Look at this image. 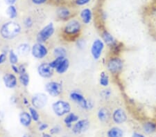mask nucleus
<instances>
[{
	"label": "nucleus",
	"instance_id": "f257e3e1",
	"mask_svg": "<svg viewBox=\"0 0 156 137\" xmlns=\"http://www.w3.org/2000/svg\"><path fill=\"white\" fill-rule=\"evenodd\" d=\"M22 31L20 24L13 21L4 22L0 26V37L6 40L13 39L19 36Z\"/></svg>",
	"mask_w": 156,
	"mask_h": 137
},
{
	"label": "nucleus",
	"instance_id": "f03ea898",
	"mask_svg": "<svg viewBox=\"0 0 156 137\" xmlns=\"http://www.w3.org/2000/svg\"><path fill=\"white\" fill-rule=\"evenodd\" d=\"M82 31V24L79 19H71L67 21L63 28V35L67 37V39L77 38Z\"/></svg>",
	"mask_w": 156,
	"mask_h": 137
},
{
	"label": "nucleus",
	"instance_id": "7ed1b4c3",
	"mask_svg": "<svg viewBox=\"0 0 156 137\" xmlns=\"http://www.w3.org/2000/svg\"><path fill=\"white\" fill-rule=\"evenodd\" d=\"M105 65L110 74L113 76H117L122 73L124 69V62L119 56H112L107 60Z\"/></svg>",
	"mask_w": 156,
	"mask_h": 137
},
{
	"label": "nucleus",
	"instance_id": "20e7f679",
	"mask_svg": "<svg viewBox=\"0 0 156 137\" xmlns=\"http://www.w3.org/2000/svg\"><path fill=\"white\" fill-rule=\"evenodd\" d=\"M69 98L85 110H90L94 107L93 101L85 98L83 94L79 91H72L69 94Z\"/></svg>",
	"mask_w": 156,
	"mask_h": 137
},
{
	"label": "nucleus",
	"instance_id": "39448f33",
	"mask_svg": "<svg viewBox=\"0 0 156 137\" xmlns=\"http://www.w3.org/2000/svg\"><path fill=\"white\" fill-rule=\"evenodd\" d=\"M52 109L58 116H63L71 112L72 106L69 102L59 100L52 104Z\"/></svg>",
	"mask_w": 156,
	"mask_h": 137
},
{
	"label": "nucleus",
	"instance_id": "423d86ee",
	"mask_svg": "<svg viewBox=\"0 0 156 137\" xmlns=\"http://www.w3.org/2000/svg\"><path fill=\"white\" fill-rule=\"evenodd\" d=\"M55 33V27L54 24L51 22L46 26H44L37 33L36 36V40L39 43L44 44L48 39H49L53 36Z\"/></svg>",
	"mask_w": 156,
	"mask_h": 137
},
{
	"label": "nucleus",
	"instance_id": "0eeeda50",
	"mask_svg": "<svg viewBox=\"0 0 156 137\" xmlns=\"http://www.w3.org/2000/svg\"><path fill=\"white\" fill-rule=\"evenodd\" d=\"M105 48V44L101 39L97 38L93 41L91 48H90V53L94 60H99L102 56L103 51Z\"/></svg>",
	"mask_w": 156,
	"mask_h": 137
},
{
	"label": "nucleus",
	"instance_id": "6e6552de",
	"mask_svg": "<svg viewBox=\"0 0 156 137\" xmlns=\"http://www.w3.org/2000/svg\"><path fill=\"white\" fill-rule=\"evenodd\" d=\"M31 53L35 58L40 60L44 58L47 56L49 51L47 46L44 45V44L37 42L31 47Z\"/></svg>",
	"mask_w": 156,
	"mask_h": 137
},
{
	"label": "nucleus",
	"instance_id": "1a4fd4ad",
	"mask_svg": "<svg viewBox=\"0 0 156 137\" xmlns=\"http://www.w3.org/2000/svg\"><path fill=\"white\" fill-rule=\"evenodd\" d=\"M45 90L52 97H57L62 93V85L58 82L51 81L45 84Z\"/></svg>",
	"mask_w": 156,
	"mask_h": 137
},
{
	"label": "nucleus",
	"instance_id": "9d476101",
	"mask_svg": "<svg viewBox=\"0 0 156 137\" xmlns=\"http://www.w3.org/2000/svg\"><path fill=\"white\" fill-rule=\"evenodd\" d=\"M90 127V122L87 118L79 120L73 125L72 129L74 134H80L88 130Z\"/></svg>",
	"mask_w": 156,
	"mask_h": 137
},
{
	"label": "nucleus",
	"instance_id": "9b49d317",
	"mask_svg": "<svg viewBox=\"0 0 156 137\" xmlns=\"http://www.w3.org/2000/svg\"><path fill=\"white\" fill-rule=\"evenodd\" d=\"M112 120L117 125H122L125 123L128 120V115L126 111L123 108H116L112 113Z\"/></svg>",
	"mask_w": 156,
	"mask_h": 137
},
{
	"label": "nucleus",
	"instance_id": "f8f14e48",
	"mask_svg": "<svg viewBox=\"0 0 156 137\" xmlns=\"http://www.w3.org/2000/svg\"><path fill=\"white\" fill-rule=\"evenodd\" d=\"M48 102V98L46 94L43 93H38L35 94L31 98V104L34 108L42 109L44 108Z\"/></svg>",
	"mask_w": 156,
	"mask_h": 137
},
{
	"label": "nucleus",
	"instance_id": "ddd939ff",
	"mask_svg": "<svg viewBox=\"0 0 156 137\" xmlns=\"http://www.w3.org/2000/svg\"><path fill=\"white\" fill-rule=\"evenodd\" d=\"M37 73L42 78H50L54 75V69L49 65L48 62H43L37 67Z\"/></svg>",
	"mask_w": 156,
	"mask_h": 137
},
{
	"label": "nucleus",
	"instance_id": "4468645a",
	"mask_svg": "<svg viewBox=\"0 0 156 137\" xmlns=\"http://www.w3.org/2000/svg\"><path fill=\"white\" fill-rule=\"evenodd\" d=\"M3 82L8 89H14L17 85V78L16 75L12 73H6L3 76Z\"/></svg>",
	"mask_w": 156,
	"mask_h": 137
},
{
	"label": "nucleus",
	"instance_id": "2eb2a0df",
	"mask_svg": "<svg viewBox=\"0 0 156 137\" xmlns=\"http://www.w3.org/2000/svg\"><path fill=\"white\" fill-rule=\"evenodd\" d=\"M56 15L58 18L63 21H67L71 19L72 17V12L68 7L62 6L58 7L56 10Z\"/></svg>",
	"mask_w": 156,
	"mask_h": 137
},
{
	"label": "nucleus",
	"instance_id": "dca6fc26",
	"mask_svg": "<svg viewBox=\"0 0 156 137\" xmlns=\"http://www.w3.org/2000/svg\"><path fill=\"white\" fill-rule=\"evenodd\" d=\"M97 118L101 123H108L112 119V113L106 107H101L97 111Z\"/></svg>",
	"mask_w": 156,
	"mask_h": 137
},
{
	"label": "nucleus",
	"instance_id": "f3484780",
	"mask_svg": "<svg viewBox=\"0 0 156 137\" xmlns=\"http://www.w3.org/2000/svg\"><path fill=\"white\" fill-rule=\"evenodd\" d=\"M101 39L105 44H106L110 48H112L113 46L118 43V42L116 40L114 36L107 30H104L101 32Z\"/></svg>",
	"mask_w": 156,
	"mask_h": 137
},
{
	"label": "nucleus",
	"instance_id": "a211bd4d",
	"mask_svg": "<svg viewBox=\"0 0 156 137\" xmlns=\"http://www.w3.org/2000/svg\"><path fill=\"white\" fill-rule=\"evenodd\" d=\"M80 18L81 19L83 24H88L92 22L93 18V14L90 9H83L80 12Z\"/></svg>",
	"mask_w": 156,
	"mask_h": 137
},
{
	"label": "nucleus",
	"instance_id": "6ab92c4d",
	"mask_svg": "<svg viewBox=\"0 0 156 137\" xmlns=\"http://www.w3.org/2000/svg\"><path fill=\"white\" fill-rule=\"evenodd\" d=\"M19 120L20 124L24 127H26V128H28L31 125L33 121L29 112L27 111H22L20 113L19 116Z\"/></svg>",
	"mask_w": 156,
	"mask_h": 137
},
{
	"label": "nucleus",
	"instance_id": "aec40b11",
	"mask_svg": "<svg viewBox=\"0 0 156 137\" xmlns=\"http://www.w3.org/2000/svg\"><path fill=\"white\" fill-rule=\"evenodd\" d=\"M79 120V116L76 115L75 113L70 112L68 114H67L66 116L64 118V123L66 125L67 128H72L73 126V123H75L76 122Z\"/></svg>",
	"mask_w": 156,
	"mask_h": 137
},
{
	"label": "nucleus",
	"instance_id": "412c9836",
	"mask_svg": "<svg viewBox=\"0 0 156 137\" xmlns=\"http://www.w3.org/2000/svg\"><path fill=\"white\" fill-rule=\"evenodd\" d=\"M142 130L146 134H152L156 132V123L153 121H146L142 124Z\"/></svg>",
	"mask_w": 156,
	"mask_h": 137
},
{
	"label": "nucleus",
	"instance_id": "4be33fe9",
	"mask_svg": "<svg viewBox=\"0 0 156 137\" xmlns=\"http://www.w3.org/2000/svg\"><path fill=\"white\" fill-rule=\"evenodd\" d=\"M69 60L67 58H65L61 62L58 64L56 69L55 70L56 71V72L58 74H63L66 72L67 70H68L69 67Z\"/></svg>",
	"mask_w": 156,
	"mask_h": 137
},
{
	"label": "nucleus",
	"instance_id": "5701e85b",
	"mask_svg": "<svg viewBox=\"0 0 156 137\" xmlns=\"http://www.w3.org/2000/svg\"><path fill=\"white\" fill-rule=\"evenodd\" d=\"M124 132L119 127H112L107 132V137H124Z\"/></svg>",
	"mask_w": 156,
	"mask_h": 137
},
{
	"label": "nucleus",
	"instance_id": "b1692460",
	"mask_svg": "<svg viewBox=\"0 0 156 137\" xmlns=\"http://www.w3.org/2000/svg\"><path fill=\"white\" fill-rule=\"evenodd\" d=\"M17 53L22 56H26L28 55L30 51H31V48L29 44L27 43H22L20 44L17 49Z\"/></svg>",
	"mask_w": 156,
	"mask_h": 137
},
{
	"label": "nucleus",
	"instance_id": "393cba45",
	"mask_svg": "<svg viewBox=\"0 0 156 137\" xmlns=\"http://www.w3.org/2000/svg\"><path fill=\"white\" fill-rule=\"evenodd\" d=\"M99 84L101 86L105 88H106L110 84V77L105 71H102L100 74Z\"/></svg>",
	"mask_w": 156,
	"mask_h": 137
},
{
	"label": "nucleus",
	"instance_id": "a878e982",
	"mask_svg": "<svg viewBox=\"0 0 156 137\" xmlns=\"http://www.w3.org/2000/svg\"><path fill=\"white\" fill-rule=\"evenodd\" d=\"M67 54V50L63 46H58L54 50L55 58H66Z\"/></svg>",
	"mask_w": 156,
	"mask_h": 137
},
{
	"label": "nucleus",
	"instance_id": "bb28decb",
	"mask_svg": "<svg viewBox=\"0 0 156 137\" xmlns=\"http://www.w3.org/2000/svg\"><path fill=\"white\" fill-rule=\"evenodd\" d=\"M6 14L9 16L10 19H16L17 17V10L14 5H11L9 6L8 8L6 9Z\"/></svg>",
	"mask_w": 156,
	"mask_h": 137
},
{
	"label": "nucleus",
	"instance_id": "cd10ccee",
	"mask_svg": "<svg viewBox=\"0 0 156 137\" xmlns=\"http://www.w3.org/2000/svg\"><path fill=\"white\" fill-rule=\"evenodd\" d=\"M19 80L22 85L24 87H27L29 84L30 82V76L27 73H24L22 74H20Z\"/></svg>",
	"mask_w": 156,
	"mask_h": 137
},
{
	"label": "nucleus",
	"instance_id": "c85d7f7f",
	"mask_svg": "<svg viewBox=\"0 0 156 137\" xmlns=\"http://www.w3.org/2000/svg\"><path fill=\"white\" fill-rule=\"evenodd\" d=\"M29 114L31 115L32 120L35 122H38L40 120V115L37 109L34 108V107H30L29 108Z\"/></svg>",
	"mask_w": 156,
	"mask_h": 137
},
{
	"label": "nucleus",
	"instance_id": "c756f323",
	"mask_svg": "<svg viewBox=\"0 0 156 137\" xmlns=\"http://www.w3.org/2000/svg\"><path fill=\"white\" fill-rule=\"evenodd\" d=\"M9 60L11 65H12V64H17V62L19 61L18 56H17V55L16 53V52H15L13 50H11V51H9Z\"/></svg>",
	"mask_w": 156,
	"mask_h": 137
},
{
	"label": "nucleus",
	"instance_id": "7c9ffc66",
	"mask_svg": "<svg viewBox=\"0 0 156 137\" xmlns=\"http://www.w3.org/2000/svg\"><path fill=\"white\" fill-rule=\"evenodd\" d=\"M65 58H55L54 60H52L51 62H49V65L51 66L53 69H56V67L58 66V64L61 62V61L63 60Z\"/></svg>",
	"mask_w": 156,
	"mask_h": 137
},
{
	"label": "nucleus",
	"instance_id": "2f4dec72",
	"mask_svg": "<svg viewBox=\"0 0 156 137\" xmlns=\"http://www.w3.org/2000/svg\"><path fill=\"white\" fill-rule=\"evenodd\" d=\"M24 25L27 29L31 28L33 25H34V20H33L31 17H26L24 20Z\"/></svg>",
	"mask_w": 156,
	"mask_h": 137
},
{
	"label": "nucleus",
	"instance_id": "473e14b6",
	"mask_svg": "<svg viewBox=\"0 0 156 137\" xmlns=\"http://www.w3.org/2000/svg\"><path fill=\"white\" fill-rule=\"evenodd\" d=\"M101 96L105 100L108 99L111 96V91L109 89H105L104 90H102V91L101 92Z\"/></svg>",
	"mask_w": 156,
	"mask_h": 137
},
{
	"label": "nucleus",
	"instance_id": "72a5a7b5",
	"mask_svg": "<svg viewBox=\"0 0 156 137\" xmlns=\"http://www.w3.org/2000/svg\"><path fill=\"white\" fill-rule=\"evenodd\" d=\"M91 2V0H75L74 3L79 6H82L84 5H86Z\"/></svg>",
	"mask_w": 156,
	"mask_h": 137
},
{
	"label": "nucleus",
	"instance_id": "f704fd0d",
	"mask_svg": "<svg viewBox=\"0 0 156 137\" xmlns=\"http://www.w3.org/2000/svg\"><path fill=\"white\" fill-rule=\"evenodd\" d=\"M49 128V125L46 123H40L38 125V130L40 132H43Z\"/></svg>",
	"mask_w": 156,
	"mask_h": 137
},
{
	"label": "nucleus",
	"instance_id": "c9c22d12",
	"mask_svg": "<svg viewBox=\"0 0 156 137\" xmlns=\"http://www.w3.org/2000/svg\"><path fill=\"white\" fill-rule=\"evenodd\" d=\"M60 130H61V128L59 126H55L50 129V133L51 134H57L60 132Z\"/></svg>",
	"mask_w": 156,
	"mask_h": 137
},
{
	"label": "nucleus",
	"instance_id": "e433bc0d",
	"mask_svg": "<svg viewBox=\"0 0 156 137\" xmlns=\"http://www.w3.org/2000/svg\"><path fill=\"white\" fill-rule=\"evenodd\" d=\"M7 56L5 53H2L0 54V65L3 64L6 61Z\"/></svg>",
	"mask_w": 156,
	"mask_h": 137
},
{
	"label": "nucleus",
	"instance_id": "4c0bfd02",
	"mask_svg": "<svg viewBox=\"0 0 156 137\" xmlns=\"http://www.w3.org/2000/svg\"><path fill=\"white\" fill-rule=\"evenodd\" d=\"M77 44L78 47H79L80 49H83L85 47V42L83 39H78Z\"/></svg>",
	"mask_w": 156,
	"mask_h": 137
},
{
	"label": "nucleus",
	"instance_id": "58836bf2",
	"mask_svg": "<svg viewBox=\"0 0 156 137\" xmlns=\"http://www.w3.org/2000/svg\"><path fill=\"white\" fill-rule=\"evenodd\" d=\"M48 0H31L32 3L36 5H42L47 3Z\"/></svg>",
	"mask_w": 156,
	"mask_h": 137
},
{
	"label": "nucleus",
	"instance_id": "ea45409f",
	"mask_svg": "<svg viewBox=\"0 0 156 137\" xmlns=\"http://www.w3.org/2000/svg\"><path fill=\"white\" fill-rule=\"evenodd\" d=\"M11 69H12V71L14 72V74H20L19 67L17 66V64H12V65H11Z\"/></svg>",
	"mask_w": 156,
	"mask_h": 137
},
{
	"label": "nucleus",
	"instance_id": "a19ab883",
	"mask_svg": "<svg viewBox=\"0 0 156 137\" xmlns=\"http://www.w3.org/2000/svg\"><path fill=\"white\" fill-rule=\"evenodd\" d=\"M19 71H20V74H22L27 73L26 67H25V66L24 65V64H21V65L19 66Z\"/></svg>",
	"mask_w": 156,
	"mask_h": 137
},
{
	"label": "nucleus",
	"instance_id": "79ce46f5",
	"mask_svg": "<svg viewBox=\"0 0 156 137\" xmlns=\"http://www.w3.org/2000/svg\"><path fill=\"white\" fill-rule=\"evenodd\" d=\"M132 137H147V136L142 133L138 132H135L133 133Z\"/></svg>",
	"mask_w": 156,
	"mask_h": 137
},
{
	"label": "nucleus",
	"instance_id": "37998d69",
	"mask_svg": "<svg viewBox=\"0 0 156 137\" xmlns=\"http://www.w3.org/2000/svg\"><path fill=\"white\" fill-rule=\"evenodd\" d=\"M5 1H6V3L7 4H9V6H11V5H14L16 4L17 0H5Z\"/></svg>",
	"mask_w": 156,
	"mask_h": 137
},
{
	"label": "nucleus",
	"instance_id": "c03bdc74",
	"mask_svg": "<svg viewBox=\"0 0 156 137\" xmlns=\"http://www.w3.org/2000/svg\"><path fill=\"white\" fill-rule=\"evenodd\" d=\"M42 137H51V134H43Z\"/></svg>",
	"mask_w": 156,
	"mask_h": 137
},
{
	"label": "nucleus",
	"instance_id": "a18cd8bd",
	"mask_svg": "<svg viewBox=\"0 0 156 137\" xmlns=\"http://www.w3.org/2000/svg\"><path fill=\"white\" fill-rule=\"evenodd\" d=\"M24 103L25 104H29V101H27V99L26 98H24Z\"/></svg>",
	"mask_w": 156,
	"mask_h": 137
},
{
	"label": "nucleus",
	"instance_id": "49530a36",
	"mask_svg": "<svg viewBox=\"0 0 156 137\" xmlns=\"http://www.w3.org/2000/svg\"><path fill=\"white\" fill-rule=\"evenodd\" d=\"M23 137H31V136H30L29 134H24V135L23 136Z\"/></svg>",
	"mask_w": 156,
	"mask_h": 137
},
{
	"label": "nucleus",
	"instance_id": "de8ad7c7",
	"mask_svg": "<svg viewBox=\"0 0 156 137\" xmlns=\"http://www.w3.org/2000/svg\"><path fill=\"white\" fill-rule=\"evenodd\" d=\"M0 123H1V118H0Z\"/></svg>",
	"mask_w": 156,
	"mask_h": 137
}]
</instances>
